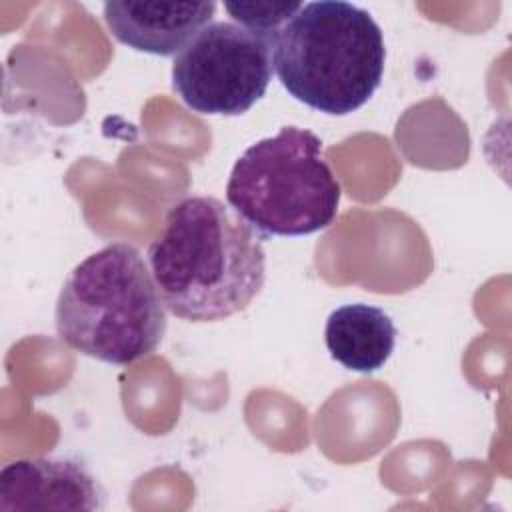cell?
Wrapping results in <instances>:
<instances>
[{"mask_svg": "<svg viewBox=\"0 0 512 512\" xmlns=\"http://www.w3.org/2000/svg\"><path fill=\"white\" fill-rule=\"evenodd\" d=\"M274 42L236 22H212L176 54L172 88L198 114L240 116L268 90Z\"/></svg>", "mask_w": 512, "mask_h": 512, "instance_id": "cell-5", "label": "cell"}, {"mask_svg": "<svg viewBox=\"0 0 512 512\" xmlns=\"http://www.w3.org/2000/svg\"><path fill=\"white\" fill-rule=\"evenodd\" d=\"M342 188L322 140L298 126L248 146L226 182V202L260 236H306L330 226Z\"/></svg>", "mask_w": 512, "mask_h": 512, "instance_id": "cell-4", "label": "cell"}, {"mask_svg": "<svg viewBox=\"0 0 512 512\" xmlns=\"http://www.w3.org/2000/svg\"><path fill=\"white\" fill-rule=\"evenodd\" d=\"M302 8V2H226L224 10L232 22L276 38L280 28Z\"/></svg>", "mask_w": 512, "mask_h": 512, "instance_id": "cell-9", "label": "cell"}, {"mask_svg": "<svg viewBox=\"0 0 512 512\" xmlns=\"http://www.w3.org/2000/svg\"><path fill=\"white\" fill-rule=\"evenodd\" d=\"M54 322L64 344L116 366L150 356L168 324L148 262L126 242L92 252L70 270Z\"/></svg>", "mask_w": 512, "mask_h": 512, "instance_id": "cell-2", "label": "cell"}, {"mask_svg": "<svg viewBox=\"0 0 512 512\" xmlns=\"http://www.w3.org/2000/svg\"><path fill=\"white\" fill-rule=\"evenodd\" d=\"M104 488L78 460L22 458L0 470V512L102 510Z\"/></svg>", "mask_w": 512, "mask_h": 512, "instance_id": "cell-6", "label": "cell"}, {"mask_svg": "<svg viewBox=\"0 0 512 512\" xmlns=\"http://www.w3.org/2000/svg\"><path fill=\"white\" fill-rule=\"evenodd\" d=\"M148 266L166 310L196 324L246 310L266 280L262 236L212 196L170 208L148 246Z\"/></svg>", "mask_w": 512, "mask_h": 512, "instance_id": "cell-1", "label": "cell"}, {"mask_svg": "<svg viewBox=\"0 0 512 512\" xmlns=\"http://www.w3.org/2000/svg\"><path fill=\"white\" fill-rule=\"evenodd\" d=\"M216 2H132L104 4V22L112 36L136 52L178 54L202 28L212 24Z\"/></svg>", "mask_w": 512, "mask_h": 512, "instance_id": "cell-7", "label": "cell"}, {"mask_svg": "<svg viewBox=\"0 0 512 512\" xmlns=\"http://www.w3.org/2000/svg\"><path fill=\"white\" fill-rule=\"evenodd\" d=\"M324 342L338 364L370 374L380 370L392 356L396 326L378 306L364 302L342 304L326 318Z\"/></svg>", "mask_w": 512, "mask_h": 512, "instance_id": "cell-8", "label": "cell"}, {"mask_svg": "<svg viewBox=\"0 0 512 512\" xmlns=\"http://www.w3.org/2000/svg\"><path fill=\"white\" fill-rule=\"evenodd\" d=\"M274 72L298 102L332 116L364 106L382 82L384 36L368 10L344 0L306 2L280 28Z\"/></svg>", "mask_w": 512, "mask_h": 512, "instance_id": "cell-3", "label": "cell"}]
</instances>
